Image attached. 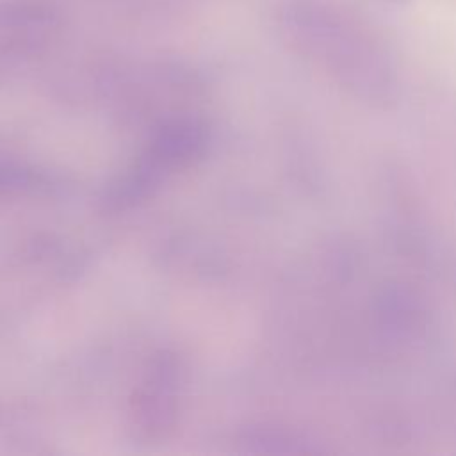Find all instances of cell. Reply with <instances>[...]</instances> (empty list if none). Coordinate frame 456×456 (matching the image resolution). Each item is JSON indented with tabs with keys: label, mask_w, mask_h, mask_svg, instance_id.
Returning <instances> with one entry per match:
<instances>
[{
	"label": "cell",
	"mask_w": 456,
	"mask_h": 456,
	"mask_svg": "<svg viewBox=\"0 0 456 456\" xmlns=\"http://www.w3.org/2000/svg\"><path fill=\"white\" fill-rule=\"evenodd\" d=\"M394 2H404V0H394Z\"/></svg>",
	"instance_id": "obj_1"
}]
</instances>
